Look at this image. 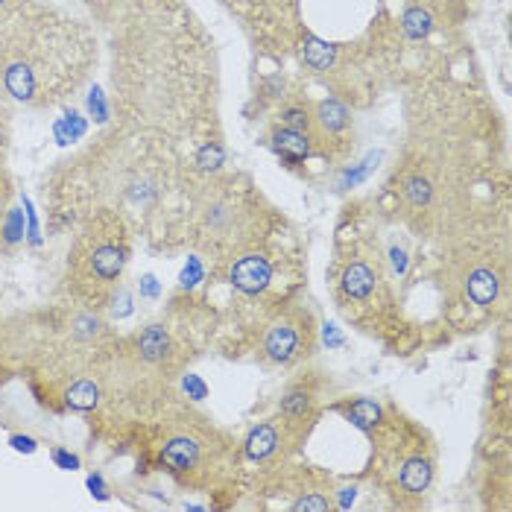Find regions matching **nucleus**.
<instances>
[{
	"mask_svg": "<svg viewBox=\"0 0 512 512\" xmlns=\"http://www.w3.org/2000/svg\"><path fill=\"white\" fill-rule=\"evenodd\" d=\"M112 91L120 123L176 138L208 103L211 62L197 21L173 0H138L112 27Z\"/></svg>",
	"mask_w": 512,
	"mask_h": 512,
	"instance_id": "f257e3e1",
	"label": "nucleus"
},
{
	"mask_svg": "<svg viewBox=\"0 0 512 512\" xmlns=\"http://www.w3.org/2000/svg\"><path fill=\"white\" fill-rule=\"evenodd\" d=\"M100 47L88 24L59 6L30 0L0 21V82L12 103L53 109L88 82Z\"/></svg>",
	"mask_w": 512,
	"mask_h": 512,
	"instance_id": "f03ea898",
	"label": "nucleus"
},
{
	"mask_svg": "<svg viewBox=\"0 0 512 512\" xmlns=\"http://www.w3.org/2000/svg\"><path fill=\"white\" fill-rule=\"evenodd\" d=\"M132 258V226L118 211H91L77 223L65 287L85 311H103L120 290Z\"/></svg>",
	"mask_w": 512,
	"mask_h": 512,
	"instance_id": "7ed1b4c3",
	"label": "nucleus"
},
{
	"mask_svg": "<svg viewBox=\"0 0 512 512\" xmlns=\"http://www.w3.org/2000/svg\"><path fill=\"white\" fill-rule=\"evenodd\" d=\"M267 232V211L252 185L214 179L188 197V237L199 252L232 261L258 246Z\"/></svg>",
	"mask_w": 512,
	"mask_h": 512,
	"instance_id": "20e7f679",
	"label": "nucleus"
},
{
	"mask_svg": "<svg viewBox=\"0 0 512 512\" xmlns=\"http://www.w3.org/2000/svg\"><path fill=\"white\" fill-rule=\"evenodd\" d=\"M314 346V314L308 308H287L264 325L258 355L276 366H293L311 355Z\"/></svg>",
	"mask_w": 512,
	"mask_h": 512,
	"instance_id": "39448f33",
	"label": "nucleus"
},
{
	"mask_svg": "<svg viewBox=\"0 0 512 512\" xmlns=\"http://www.w3.org/2000/svg\"><path fill=\"white\" fill-rule=\"evenodd\" d=\"M381 284H384V273L378 261H372L369 255H349L337 273V302L349 316L372 311Z\"/></svg>",
	"mask_w": 512,
	"mask_h": 512,
	"instance_id": "423d86ee",
	"label": "nucleus"
},
{
	"mask_svg": "<svg viewBox=\"0 0 512 512\" xmlns=\"http://www.w3.org/2000/svg\"><path fill=\"white\" fill-rule=\"evenodd\" d=\"M229 281L243 293H264L273 284V264L264 252L249 249L229 261Z\"/></svg>",
	"mask_w": 512,
	"mask_h": 512,
	"instance_id": "0eeeda50",
	"label": "nucleus"
},
{
	"mask_svg": "<svg viewBox=\"0 0 512 512\" xmlns=\"http://www.w3.org/2000/svg\"><path fill=\"white\" fill-rule=\"evenodd\" d=\"M296 431L287 428L281 419H270L264 425H258L249 439H246V457L255 460V463H270V460H278L284 454V445L290 439H296Z\"/></svg>",
	"mask_w": 512,
	"mask_h": 512,
	"instance_id": "6e6552de",
	"label": "nucleus"
},
{
	"mask_svg": "<svg viewBox=\"0 0 512 512\" xmlns=\"http://www.w3.org/2000/svg\"><path fill=\"white\" fill-rule=\"evenodd\" d=\"M79 3L88 9V15H91L97 24L115 27V24H120V21L129 15V9H132L138 0H79Z\"/></svg>",
	"mask_w": 512,
	"mask_h": 512,
	"instance_id": "1a4fd4ad",
	"label": "nucleus"
},
{
	"mask_svg": "<svg viewBox=\"0 0 512 512\" xmlns=\"http://www.w3.org/2000/svg\"><path fill=\"white\" fill-rule=\"evenodd\" d=\"M12 179L6 170V156H0V243L9 235V220H12Z\"/></svg>",
	"mask_w": 512,
	"mask_h": 512,
	"instance_id": "9d476101",
	"label": "nucleus"
},
{
	"mask_svg": "<svg viewBox=\"0 0 512 512\" xmlns=\"http://www.w3.org/2000/svg\"><path fill=\"white\" fill-rule=\"evenodd\" d=\"M30 0H0V21L12 18L15 12H21Z\"/></svg>",
	"mask_w": 512,
	"mask_h": 512,
	"instance_id": "9b49d317",
	"label": "nucleus"
},
{
	"mask_svg": "<svg viewBox=\"0 0 512 512\" xmlns=\"http://www.w3.org/2000/svg\"><path fill=\"white\" fill-rule=\"evenodd\" d=\"M53 460H56V466H59V469H79V457L68 454V451H62V448H56V451H53Z\"/></svg>",
	"mask_w": 512,
	"mask_h": 512,
	"instance_id": "f8f14e48",
	"label": "nucleus"
},
{
	"mask_svg": "<svg viewBox=\"0 0 512 512\" xmlns=\"http://www.w3.org/2000/svg\"><path fill=\"white\" fill-rule=\"evenodd\" d=\"M12 448H15V451H27V454H33V451H36V442H33L30 436H12Z\"/></svg>",
	"mask_w": 512,
	"mask_h": 512,
	"instance_id": "ddd939ff",
	"label": "nucleus"
},
{
	"mask_svg": "<svg viewBox=\"0 0 512 512\" xmlns=\"http://www.w3.org/2000/svg\"><path fill=\"white\" fill-rule=\"evenodd\" d=\"M419 3H422V0H419Z\"/></svg>",
	"mask_w": 512,
	"mask_h": 512,
	"instance_id": "4468645a",
	"label": "nucleus"
}]
</instances>
